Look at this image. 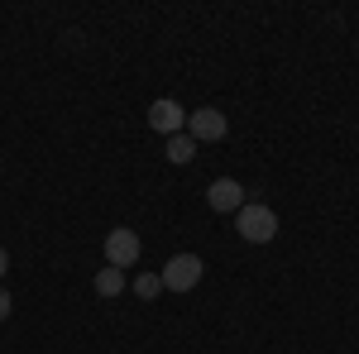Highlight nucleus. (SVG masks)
I'll return each instance as SVG.
<instances>
[{"mask_svg": "<svg viewBox=\"0 0 359 354\" xmlns=\"http://www.w3.org/2000/svg\"><path fill=\"white\" fill-rule=\"evenodd\" d=\"M235 230H240V240H249V245H269L278 235V216L269 206H259V201H245L235 211Z\"/></svg>", "mask_w": 359, "mask_h": 354, "instance_id": "nucleus-1", "label": "nucleus"}, {"mask_svg": "<svg viewBox=\"0 0 359 354\" xmlns=\"http://www.w3.org/2000/svg\"><path fill=\"white\" fill-rule=\"evenodd\" d=\"M201 273H206V264L196 254H172L158 278H163V292H192L196 282H201Z\"/></svg>", "mask_w": 359, "mask_h": 354, "instance_id": "nucleus-2", "label": "nucleus"}, {"mask_svg": "<svg viewBox=\"0 0 359 354\" xmlns=\"http://www.w3.org/2000/svg\"><path fill=\"white\" fill-rule=\"evenodd\" d=\"M187 135H192L196 144H216V139L230 135V120H225L216 106H201V110L187 115Z\"/></svg>", "mask_w": 359, "mask_h": 354, "instance_id": "nucleus-3", "label": "nucleus"}, {"mask_svg": "<svg viewBox=\"0 0 359 354\" xmlns=\"http://www.w3.org/2000/svg\"><path fill=\"white\" fill-rule=\"evenodd\" d=\"M139 235L135 230H125V225H115L111 235H106V264H111V268H135L139 264Z\"/></svg>", "mask_w": 359, "mask_h": 354, "instance_id": "nucleus-4", "label": "nucleus"}, {"mask_svg": "<svg viewBox=\"0 0 359 354\" xmlns=\"http://www.w3.org/2000/svg\"><path fill=\"white\" fill-rule=\"evenodd\" d=\"M149 125H154V130H158V135H182V130H187V110L177 106V101H172V96H163V101H154V106H149Z\"/></svg>", "mask_w": 359, "mask_h": 354, "instance_id": "nucleus-5", "label": "nucleus"}, {"mask_svg": "<svg viewBox=\"0 0 359 354\" xmlns=\"http://www.w3.org/2000/svg\"><path fill=\"white\" fill-rule=\"evenodd\" d=\"M206 206L221 211V216H235V211L245 206V187H240L235 177H216V182L206 187Z\"/></svg>", "mask_w": 359, "mask_h": 354, "instance_id": "nucleus-6", "label": "nucleus"}, {"mask_svg": "<svg viewBox=\"0 0 359 354\" xmlns=\"http://www.w3.org/2000/svg\"><path fill=\"white\" fill-rule=\"evenodd\" d=\"M120 292H125V268L106 264V268L96 273V297H120Z\"/></svg>", "mask_w": 359, "mask_h": 354, "instance_id": "nucleus-7", "label": "nucleus"}, {"mask_svg": "<svg viewBox=\"0 0 359 354\" xmlns=\"http://www.w3.org/2000/svg\"><path fill=\"white\" fill-rule=\"evenodd\" d=\"M168 158H172V163H192V158H196V139L187 135V130L172 135V139H168Z\"/></svg>", "mask_w": 359, "mask_h": 354, "instance_id": "nucleus-8", "label": "nucleus"}, {"mask_svg": "<svg viewBox=\"0 0 359 354\" xmlns=\"http://www.w3.org/2000/svg\"><path fill=\"white\" fill-rule=\"evenodd\" d=\"M135 292L144 301H154L158 292H163V278H158V273H139V278H135Z\"/></svg>", "mask_w": 359, "mask_h": 354, "instance_id": "nucleus-9", "label": "nucleus"}, {"mask_svg": "<svg viewBox=\"0 0 359 354\" xmlns=\"http://www.w3.org/2000/svg\"><path fill=\"white\" fill-rule=\"evenodd\" d=\"M5 316H10V292L0 287V321H5Z\"/></svg>", "mask_w": 359, "mask_h": 354, "instance_id": "nucleus-10", "label": "nucleus"}, {"mask_svg": "<svg viewBox=\"0 0 359 354\" xmlns=\"http://www.w3.org/2000/svg\"><path fill=\"white\" fill-rule=\"evenodd\" d=\"M5 273H10V254L0 249V278H5Z\"/></svg>", "mask_w": 359, "mask_h": 354, "instance_id": "nucleus-11", "label": "nucleus"}]
</instances>
